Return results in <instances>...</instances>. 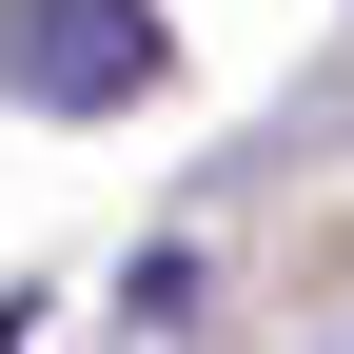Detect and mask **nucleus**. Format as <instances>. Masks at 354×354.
<instances>
[{
	"instance_id": "f257e3e1",
	"label": "nucleus",
	"mask_w": 354,
	"mask_h": 354,
	"mask_svg": "<svg viewBox=\"0 0 354 354\" xmlns=\"http://www.w3.org/2000/svg\"><path fill=\"white\" fill-rule=\"evenodd\" d=\"M158 39H177L158 0H0V79H20L39 118H118L158 79Z\"/></svg>"
}]
</instances>
